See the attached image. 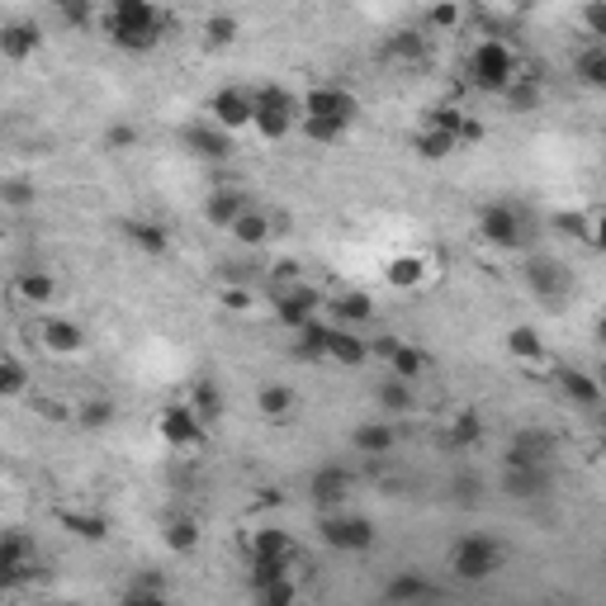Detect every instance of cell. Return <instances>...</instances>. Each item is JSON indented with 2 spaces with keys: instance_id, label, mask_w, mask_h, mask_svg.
<instances>
[{
  "instance_id": "1",
  "label": "cell",
  "mask_w": 606,
  "mask_h": 606,
  "mask_svg": "<svg viewBox=\"0 0 606 606\" xmlns=\"http://www.w3.org/2000/svg\"><path fill=\"white\" fill-rule=\"evenodd\" d=\"M105 39L129 57H142L166 39V14L156 0H109L105 6Z\"/></svg>"
},
{
  "instance_id": "2",
  "label": "cell",
  "mask_w": 606,
  "mask_h": 606,
  "mask_svg": "<svg viewBox=\"0 0 606 606\" xmlns=\"http://www.w3.org/2000/svg\"><path fill=\"white\" fill-rule=\"evenodd\" d=\"M526 67H521V57H517V47L507 43V39H478L469 47V57H465V82L469 90L478 95H507V86L517 82Z\"/></svg>"
},
{
  "instance_id": "3",
  "label": "cell",
  "mask_w": 606,
  "mask_h": 606,
  "mask_svg": "<svg viewBox=\"0 0 606 606\" xmlns=\"http://www.w3.org/2000/svg\"><path fill=\"white\" fill-rule=\"evenodd\" d=\"M445 564H451V573H455L459 583L478 587V583H493V578H498V573L507 569V545H502L498 535L469 531V535H459L455 545H451Z\"/></svg>"
},
{
  "instance_id": "4",
  "label": "cell",
  "mask_w": 606,
  "mask_h": 606,
  "mask_svg": "<svg viewBox=\"0 0 606 606\" xmlns=\"http://www.w3.org/2000/svg\"><path fill=\"white\" fill-rule=\"evenodd\" d=\"M251 100H257V119H251V129H257L261 142H284L290 133H299V115H303V95L284 90V86H261L251 90Z\"/></svg>"
},
{
  "instance_id": "5",
  "label": "cell",
  "mask_w": 606,
  "mask_h": 606,
  "mask_svg": "<svg viewBox=\"0 0 606 606\" xmlns=\"http://www.w3.org/2000/svg\"><path fill=\"white\" fill-rule=\"evenodd\" d=\"M299 119H313V123H327V129L350 133V123L360 119V100H356V90L342 86V82H313L309 90H303V115Z\"/></svg>"
},
{
  "instance_id": "6",
  "label": "cell",
  "mask_w": 606,
  "mask_h": 606,
  "mask_svg": "<svg viewBox=\"0 0 606 606\" xmlns=\"http://www.w3.org/2000/svg\"><path fill=\"white\" fill-rule=\"evenodd\" d=\"M209 432L214 426L199 418L195 408L185 403H166L156 412V441L166 445V451H181V455H204V445H209Z\"/></svg>"
},
{
  "instance_id": "7",
  "label": "cell",
  "mask_w": 606,
  "mask_h": 606,
  "mask_svg": "<svg viewBox=\"0 0 606 606\" xmlns=\"http://www.w3.org/2000/svg\"><path fill=\"white\" fill-rule=\"evenodd\" d=\"M317 540L337 554H370L375 550V521L350 512V507H337V512H317Z\"/></svg>"
},
{
  "instance_id": "8",
  "label": "cell",
  "mask_w": 606,
  "mask_h": 606,
  "mask_svg": "<svg viewBox=\"0 0 606 606\" xmlns=\"http://www.w3.org/2000/svg\"><path fill=\"white\" fill-rule=\"evenodd\" d=\"M323 313H327V299L309 280H294V284L270 290V317H275L284 332H299L303 323H313V317H323Z\"/></svg>"
},
{
  "instance_id": "9",
  "label": "cell",
  "mask_w": 606,
  "mask_h": 606,
  "mask_svg": "<svg viewBox=\"0 0 606 606\" xmlns=\"http://www.w3.org/2000/svg\"><path fill=\"white\" fill-rule=\"evenodd\" d=\"M370 350H375V360H385V370L398 375V379H412V385H422V379L432 375V356H426L418 342L398 337V332H379V337L370 342Z\"/></svg>"
},
{
  "instance_id": "10",
  "label": "cell",
  "mask_w": 606,
  "mask_h": 606,
  "mask_svg": "<svg viewBox=\"0 0 606 606\" xmlns=\"http://www.w3.org/2000/svg\"><path fill=\"white\" fill-rule=\"evenodd\" d=\"M29 578H39V545L24 531H6L0 535V587L14 593Z\"/></svg>"
},
{
  "instance_id": "11",
  "label": "cell",
  "mask_w": 606,
  "mask_h": 606,
  "mask_svg": "<svg viewBox=\"0 0 606 606\" xmlns=\"http://www.w3.org/2000/svg\"><path fill=\"white\" fill-rule=\"evenodd\" d=\"M34 337H39V350H47L57 360H76L86 350V327L67 313H43L34 323Z\"/></svg>"
},
{
  "instance_id": "12",
  "label": "cell",
  "mask_w": 606,
  "mask_h": 606,
  "mask_svg": "<svg viewBox=\"0 0 606 606\" xmlns=\"http://www.w3.org/2000/svg\"><path fill=\"white\" fill-rule=\"evenodd\" d=\"M554 389H560V398L569 408L578 412H597L606 403V385L597 370H583V365H560L554 370Z\"/></svg>"
},
{
  "instance_id": "13",
  "label": "cell",
  "mask_w": 606,
  "mask_h": 606,
  "mask_svg": "<svg viewBox=\"0 0 606 606\" xmlns=\"http://www.w3.org/2000/svg\"><path fill=\"white\" fill-rule=\"evenodd\" d=\"M350 493H356V474L346 465H317L309 474V502L317 512H337V507H350Z\"/></svg>"
},
{
  "instance_id": "14",
  "label": "cell",
  "mask_w": 606,
  "mask_h": 606,
  "mask_svg": "<svg viewBox=\"0 0 606 606\" xmlns=\"http://www.w3.org/2000/svg\"><path fill=\"white\" fill-rule=\"evenodd\" d=\"M554 455H560V436L545 426H521L502 445V465H554Z\"/></svg>"
},
{
  "instance_id": "15",
  "label": "cell",
  "mask_w": 606,
  "mask_h": 606,
  "mask_svg": "<svg viewBox=\"0 0 606 606\" xmlns=\"http://www.w3.org/2000/svg\"><path fill=\"white\" fill-rule=\"evenodd\" d=\"M498 488L507 502H540L554 488V465H502Z\"/></svg>"
},
{
  "instance_id": "16",
  "label": "cell",
  "mask_w": 606,
  "mask_h": 606,
  "mask_svg": "<svg viewBox=\"0 0 606 606\" xmlns=\"http://www.w3.org/2000/svg\"><path fill=\"white\" fill-rule=\"evenodd\" d=\"M521 284L531 290V299L554 303V299L569 294V270L554 261V257H526V261H521Z\"/></svg>"
},
{
  "instance_id": "17",
  "label": "cell",
  "mask_w": 606,
  "mask_h": 606,
  "mask_svg": "<svg viewBox=\"0 0 606 606\" xmlns=\"http://www.w3.org/2000/svg\"><path fill=\"white\" fill-rule=\"evenodd\" d=\"M57 290L62 284L47 266H24V270H14V280H10V299L24 303V309H53Z\"/></svg>"
},
{
  "instance_id": "18",
  "label": "cell",
  "mask_w": 606,
  "mask_h": 606,
  "mask_svg": "<svg viewBox=\"0 0 606 606\" xmlns=\"http://www.w3.org/2000/svg\"><path fill=\"white\" fill-rule=\"evenodd\" d=\"M257 560L303 569V550L294 545V535H290V531H280V526H261V531H251V535H247V564H257Z\"/></svg>"
},
{
  "instance_id": "19",
  "label": "cell",
  "mask_w": 606,
  "mask_h": 606,
  "mask_svg": "<svg viewBox=\"0 0 606 606\" xmlns=\"http://www.w3.org/2000/svg\"><path fill=\"white\" fill-rule=\"evenodd\" d=\"M181 142L190 148V156H199V162H228V156H232V133L223 129V123H214V119L185 123Z\"/></svg>"
},
{
  "instance_id": "20",
  "label": "cell",
  "mask_w": 606,
  "mask_h": 606,
  "mask_svg": "<svg viewBox=\"0 0 606 606\" xmlns=\"http://www.w3.org/2000/svg\"><path fill=\"white\" fill-rule=\"evenodd\" d=\"M521 214H517V204H484L478 209V237H484L488 247H521Z\"/></svg>"
},
{
  "instance_id": "21",
  "label": "cell",
  "mask_w": 606,
  "mask_h": 606,
  "mask_svg": "<svg viewBox=\"0 0 606 606\" xmlns=\"http://www.w3.org/2000/svg\"><path fill=\"white\" fill-rule=\"evenodd\" d=\"M393 445H398V426H393V418H385V412L350 426V451L365 455V459H385V455H393Z\"/></svg>"
},
{
  "instance_id": "22",
  "label": "cell",
  "mask_w": 606,
  "mask_h": 606,
  "mask_svg": "<svg viewBox=\"0 0 606 606\" xmlns=\"http://www.w3.org/2000/svg\"><path fill=\"white\" fill-rule=\"evenodd\" d=\"M209 119L223 123L228 133H242V129H251V119H257V100H251V90L223 86L209 100Z\"/></svg>"
},
{
  "instance_id": "23",
  "label": "cell",
  "mask_w": 606,
  "mask_h": 606,
  "mask_svg": "<svg viewBox=\"0 0 606 606\" xmlns=\"http://www.w3.org/2000/svg\"><path fill=\"white\" fill-rule=\"evenodd\" d=\"M507 356H512L521 370H550V350H545V337L531 327V323H517V327H507Z\"/></svg>"
},
{
  "instance_id": "24",
  "label": "cell",
  "mask_w": 606,
  "mask_h": 606,
  "mask_svg": "<svg viewBox=\"0 0 606 606\" xmlns=\"http://www.w3.org/2000/svg\"><path fill=\"white\" fill-rule=\"evenodd\" d=\"M247 209H251V204H247V190H237V185H214L209 195H204V209H199V214H204V223H209V228H223V232H228Z\"/></svg>"
},
{
  "instance_id": "25",
  "label": "cell",
  "mask_w": 606,
  "mask_h": 606,
  "mask_svg": "<svg viewBox=\"0 0 606 606\" xmlns=\"http://www.w3.org/2000/svg\"><path fill=\"white\" fill-rule=\"evenodd\" d=\"M426 280H432V261H426L422 251H403V257H393L385 266V284L393 294H418V290H426Z\"/></svg>"
},
{
  "instance_id": "26",
  "label": "cell",
  "mask_w": 606,
  "mask_h": 606,
  "mask_svg": "<svg viewBox=\"0 0 606 606\" xmlns=\"http://www.w3.org/2000/svg\"><path fill=\"white\" fill-rule=\"evenodd\" d=\"M370 360H375V350H370V342H365L356 327L332 323V337H327V365H342V370H360V365H370Z\"/></svg>"
},
{
  "instance_id": "27",
  "label": "cell",
  "mask_w": 606,
  "mask_h": 606,
  "mask_svg": "<svg viewBox=\"0 0 606 606\" xmlns=\"http://www.w3.org/2000/svg\"><path fill=\"white\" fill-rule=\"evenodd\" d=\"M123 242H129L138 257H148V261H162L171 257V232L162 228V223H152V218H133V223H123Z\"/></svg>"
},
{
  "instance_id": "28",
  "label": "cell",
  "mask_w": 606,
  "mask_h": 606,
  "mask_svg": "<svg viewBox=\"0 0 606 606\" xmlns=\"http://www.w3.org/2000/svg\"><path fill=\"white\" fill-rule=\"evenodd\" d=\"M375 403H379L385 418H408V412H418V385L385 370V379L375 385Z\"/></svg>"
},
{
  "instance_id": "29",
  "label": "cell",
  "mask_w": 606,
  "mask_h": 606,
  "mask_svg": "<svg viewBox=\"0 0 606 606\" xmlns=\"http://www.w3.org/2000/svg\"><path fill=\"white\" fill-rule=\"evenodd\" d=\"M327 317L342 327H365L375 317V299L370 290H337L327 299Z\"/></svg>"
},
{
  "instance_id": "30",
  "label": "cell",
  "mask_w": 606,
  "mask_h": 606,
  "mask_svg": "<svg viewBox=\"0 0 606 606\" xmlns=\"http://www.w3.org/2000/svg\"><path fill=\"white\" fill-rule=\"evenodd\" d=\"M478 441H484V418H478L474 408H459L455 418L441 426V445L445 451H455V455H469Z\"/></svg>"
},
{
  "instance_id": "31",
  "label": "cell",
  "mask_w": 606,
  "mask_h": 606,
  "mask_svg": "<svg viewBox=\"0 0 606 606\" xmlns=\"http://www.w3.org/2000/svg\"><path fill=\"white\" fill-rule=\"evenodd\" d=\"M412 152H418L422 162H451L455 152H465V142L445 129H432V123H418V129H412Z\"/></svg>"
},
{
  "instance_id": "32",
  "label": "cell",
  "mask_w": 606,
  "mask_h": 606,
  "mask_svg": "<svg viewBox=\"0 0 606 606\" xmlns=\"http://www.w3.org/2000/svg\"><path fill=\"white\" fill-rule=\"evenodd\" d=\"M39 47H43L39 24L10 20L6 29H0V53H6V62H29V57H39Z\"/></svg>"
},
{
  "instance_id": "33",
  "label": "cell",
  "mask_w": 606,
  "mask_h": 606,
  "mask_svg": "<svg viewBox=\"0 0 606 606\" xmlns=\"http://www.w3.org/2000/svg\"><path fill=\"white\" fill-rule=\"evenodd\" d=\"M573 82H578L583 90L606 95V43L578 47V57H573Z\"/></svg>"
},
{
  "instance_id": "34",
  "label": "cell",
  "mask_w": 606,
  "mask_h": 606,
  "mask_svg": "<svg viewBox=\"0 0 606 606\" xmlns=\"http://www.w3.org/2000/svg\"><path fill=\"white\" fill-rule=\"evenodd\" d=\"M379 593H385V602H422V597H441V587L426 578V573L403 569V573H393V578L379 587Z\"/></svg>"
},
{
  "instance_id": "35",
  "label": "cell",
  "mask_w": 606,
  "mask_h": 606,
  "mask_svg": "<svg viewBox=\"0 0 606 606\" xmlns=\"http://www.w3.org/2000/svg\"><path fill=\"white\" fill-rule=\"evenodd\" d=\"M57 521L67 526L76 540H90V545H100V540L109 535V517L105 512H90V507H62Z\"/></svg>"
},
{
  "instance_id": "36",
  "label": "cell",
  "mask_w": 606,
  "mask_h": 606,
  "mask_svg": "<svg viewBox=\"0 0 606 606\" xmlns=\"http://www.w3.org/2000/svg\"><path fill=\"white\" fill-rule=\"evenodd\" d=\"M270 232H275V228H270V214H266V209H247V214L228 228V237H232V242L242 247V251H261V247L270 242Z\"/></svg>"
},
{
  "instance_id": "37",
  "label": "cell",
  "mask_w": 606,
  "mask_h": 606,
  "mask_svg": "<svg viewBox=\"0 0 606 606\" xmlns=\"http://www.w3.org/2000/svg\"><path fill=\"white\" fill-rule=\"evenodd\" d=\"M422 123H432V129L455 133L459 142H474L478 133H484V129H478V123L465 115V109H459V105H432V109H426V115H422Z\"/></svg>"
},
{
  "instance_id": "38",
  "label": "cell",
  "mask_w": 606,
  "mask_h": 606,
  "mask_svg": "<svg viewBox=\"0 0 606 606\" xmlns=\"http://www.w3.org/2000/svg\"><path fill=\"white\" fill-rule=\"evenodd\" d=\"M166 597H171V587H166L162 573H152V569H142L119 593V602H129V606H152V602H166Z\"/></svg>"
},
{
  "instance_id": "39",
  "label": "cell",
  "mask_w": 606,
  "mask_h": 606,
  "mask_svg": "<svg viewBox=\"0 0 606 606\" xmlns=\"http://www.w3.org/2000/svg\"><path fill=\"white\" fill-rule=\"evenodd\" d=\"M162 545H166L171 554H195V550H199V521L190 517V512L166 517V526H162Z\"/></svg>"
},
{
  "instance_id": "40",
  "label": "cell",
  "mask_w": 606,
  "mask_h": 606,
  "mask_svg": "<svg viewBox=\"0 0 606 606\" xmlns=\"http://www.w3.org/2000/svg\"><path fill=\"white\" fill-rule=\"evenodd\" d=\"M257 408L266 422H290L294 408H299V393L290 385H261L257 389Z\"/></svg>"
},
{
  "instance_id": "41",
  "label": "cell",
  "mask_w": 606,
  "mask_h": 606,
  "mask_svg": "<svg viewBox=\"0 0 606 606\" xmlns=\"http://www.w3.org/2000/svg\"><path fill=\"white\" fill-rule=\"evenodd\" d=\"M327 337H332V317H313L294 332V356L303 360H327Z\"/></svg>"
},
{
  "instance_id": "42",
  "label": "cell",
  "mask_w": 606,
  "mask_h": 606,
  "mask_svg": "<svg viewBox=\"0 0 606 606\" xmlns=\"http://www.w3.org/2000/svg\"><path fill=\"white\" fill-rule=\"evenodd\" d=\"M115 418H119L115 398H82V403L72 408V422L82 426V432H105Z\"/></svg>"
},
{
  "instance_id": "43",
  "label": "cell",
  "mask_w": 606,
  "mask_h": 606,
  "mask_svg": "<svg viewBox=\"0 0 606 606\" xmlns=\"http://www.w3.org/2000/svg\"><path fill=\"white\" fill-rule=\"evenodd\" d=\"M540 100H545V86H540V76H531V72H521L502 95V105L512 109V115H531V109H540Z\"/></svg>"
},
{
  "instance_id": "44",
  "label": "cell",
  "mask_w": 606,
  "mask_h": 606,
  "mask_svg": "<svg viewBox=\"0 0 606 606\" xmlns=\"http://www.w3.org/2000/svg\"><path fill=\"white\" fill-rule=\"evenodd\" d=\"M237 34H242V24H237V14H228V10L209 14V20L199 24V39H204V47H209V53H223V47H232Z\"/></svg>"
},
{
  "instance_id": "45",
  "label": "cell",
  "mask_w": 606,
  "mask_h": 606,
  "mask_svg": "<svg viewBox=\"0 0 606 606\" xmlns=\"http://www.w3.org/2000/svg\"><path fill=\"white\" fill-rule=\"evenodd\" d=\"M385 57L389 62H422L426 57V34L422 29H393V34L385 39Z\"/></svg>"
},
{
  "instance_id": "46",
  "label": "cell",
  "mask_w": 606,
  "mask_h": 606,
  "mask_svg": "<svg viewBox=\"0 0 606 606\" xmlns=\"http://www.w3.org/2000/svg\"><path fill=\"white\" fill-rule=\"evenodd\" d=\"M185 403L195 408V412H199V418L209 422V426H218V418H223V412H228V403H223V393H218L214 379H195V385H190V393H185Z\"/></svg>"
},
{
  "instance_id": "47",
  "label": "cell",
  "mask_w": 606,
  "mask_h": 606,
  "mask_svg": "<svg viewBox=\"0 0 606 606\" xmlns=\"http://www.w3.org/2000/svg\"><path fill=\"white\" fill-rule=\"evenodd\" d=\"M29 365L14 356V350H6V356H0V393L6 398H20V393H29Z\"/></svg>"
},
{
  "instance_id": "48",
  "label": "cell",
  "mask_w": 606,
  "mask_h": 606,
  "mask_svg": "<svg viewBox=\"0 0 606 606\" xmlns=\"http://www.w3.org/2000/svg\"><path fill=\"white\" fill-rule=\"evenodd\" d=\"M251 597L266 602V606H284L299 597V578L294 573H284V578H266V583H251Z\"/></svg>"
},
{
  "instance_id": "49",
  "label": "cell",
  "mask_w": 606,
  "mask_h": 606,
  "mask_svg": "<svg viewBox=\"0 0 606 606\" xmlns=\"http://www.w3.org/2000/svg\"><path fill=\"white\" fill-rule=\"evenodd\" d=\"M459 24H465V6H459V0H436V6L426 10V29H432V34H455Z\"/></svg>"
},
{
  "instance_id": "50",
  "label": "cell",
  "mask_w": 606,
  "mask_h": 606,
  "mask_svg": "<svg viewBox=\"0 0 606 606\" xmlns=\"http://www.w3.org/2000/svg\"><path fill=\"white\" fill-rule=\"evenodd\" d=\"M53 10L67 29H90L95 24V0H53Z\"/></svg>"
},
{
  "instance_id": "51",
  "label": "cell",
  "mask_w": 606,
  "mask_h": 606,
  "mask_svg": "<svg viewBox=\"0 0 606 606\" xmlns=\"http://www.w3.org/2000/svg\"><path fill=\"white\" fill-rule=\"evenodd\" d=\"M578 29L587 43H606V0H587L578 10Z\"/></svg>"
},
{
  "instance_id": "52",
  "label": "cell",
  "mask_w": 606,
  "mask_h": 606,
  "mask_svg": "<svg viewBox=\"0 0 606 606\" xmlns=\"http://www.w3.org/2000/svg\"><path fill=\"white\" fill-rule=\"evenodd\" d=\"M550 223H554V232H560V237H573V242H583V247H587V214H583V209H573V214L560 209Z\"/></svg>"
},
{
  "instance_id": "53",
  "label": "cell",
  "mask_w": 606,
  "mask_h": 606,
  "mask_svg": "<svg viewBox=\"0 0 606 606\" xmlns=\"http://www.w3.org/2000/svg\"><path fill=\"white\" fill-rule=\"evenodd\" d=\"M587 247L602 251V257H606V204H597V209H587Z\"/></svg>"
},
{
  "instance_id": "54",
  "label": "cell",
  "mask_w": 606,
  "mask_h": 606,
  "mask_svg": "<svg viewBox=\"0 0 606 606\" xmlns=\"http://www.w3.org/2000/svg\"><path fill=\"white\" fill-rule=\"evenodd\" d=\"M223 309H232V313H251V294L242 290V284H228V280H223Z\"/></svg>"
},
{
  "instance_id": "55",
  "label": "cell",
  "mask_w": 606,
  "mask_h": 606,
  "mask_svg": "<svg viewBox=\"0 0 606 606\" xmlns=\"http://www.w3.org/2000/svg\"><path fill=\"white\" fill-rule=\"evenodd\" d=\"M6 204H10V209L34 204V185H29V181H6Z\"/></svg>"
},
{
  "instance_id": "56",
  "label": "cell",
  "mask_w": 606,
  "mask_h": 606,
  "mask_svg": "<svg viewBox=\"0 0 606 606\" xmlns=\"http://www.w3.org/2000/svg\"><path fill=\"white\" fill-rule=\"evenodd\" d=\"M105 142H109V148H115V152H129L133 142H138V133L129 129V123H115V129L105 133Z\"/></svg>"
},
{
  "instance_id": "57",
  "label": "cell",
  "mask_w": 606,
  "mask_h": 606,
  "mask_svg": "<svg viewBox=\"0 0 606 606\" xmlns=\"http://www.w3.org/2000/svg\"><path fill=\"white\" fill-rule=\"evenodd\" d=\"M597 342L606 346V309H602V317H597Z\"/></svg>"
},
{
  "instance_id": "58",
  "label": "cell",
  "mask_w": 606,
  "mask_h": 606,
  "mask_svg": "<svg viewBox=\"0 0 606 606\" xmlns=\"http://www.w3.org/2000/svg\"><path fill=\"white\" fill-rule=\"evenodd\" d=\"M597 451L606 455V422H602V436H597Z\"/></svg>"
}]
</instances>
